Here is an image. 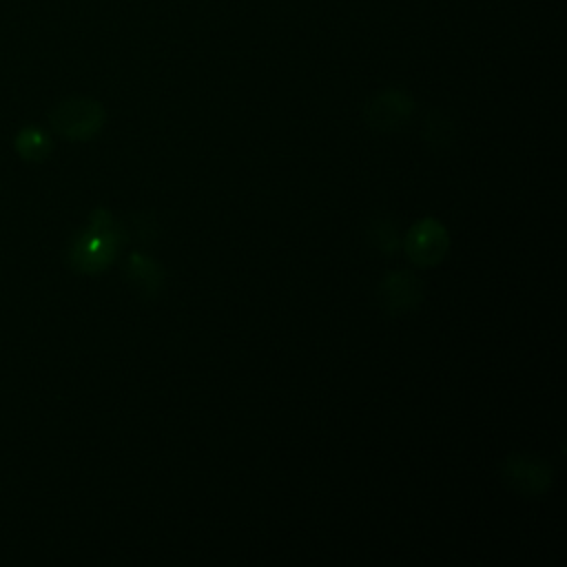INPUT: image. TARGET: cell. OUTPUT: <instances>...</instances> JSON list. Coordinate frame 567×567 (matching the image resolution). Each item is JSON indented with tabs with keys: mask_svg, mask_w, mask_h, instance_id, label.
Wrapping results in <instances>:
<instances>
[{
	"mask_svg": "<svg viewBox=\"0 0 567 567\" xmlns=\"http://www.w3.org/2000/svg\"><path fill=\"white\" fill-rule=\"evenodd\" d=\"M414 97L403 89H383L363 106V120L370 128L392 133L403 128L414 113Z\"/></svg>",
	"mask_w": 567,
	"mask_h": 567,
	"instance_id": "cell-6",
	"label": "cell"
},
{
	"mask_svg": "<svg viewBox=\"0 0 567 567\" xmlns=\"http://www.w3.org/2000/svg\"><path fill=\"white\" fill-rule=\"evenodd\" d=\"M16 151L27 162H42L51 153V140L42 128L24 126L16 135Z\"/></svg>",
	"mask_w": 567,
	"mask_h": 567,
	"instance_id": "cell-10",
	"label": "cell"
},
{
	"mask_svg": "<svg viewBox=\"0 0 567 567\" xmlns=\"http://www.w3.org/2000/svg\"><path fill=\"white\" fill-rule=\"evenodd\" d=\"M124 241L126 235L122 230V224L111 215V210L95 208L89 217L86 228L78 230L69 239L66 264L75 272L97 275L115 261Z\"/></svg>",
	"mask_w": 567,
	"mask_h": 567,
	"instance_id": "cell-1",
	"label": "cell"
},
{
	"mask_svg": "<svg viewBox=\"0 0 567 567\" xmlns=\"http://www.w3.org/2000/svg\"><path fill=\"white\" fill-rule=\"evenodd\" d=\"M365 235H368L370 246H374L381 255H396L401 248V241H403L396 221L381 213H377L368 219Z\"/></svg>",
	"mask_w": 567,
	"mask_h": 567,
	"instance_id": "cell-9",
	"label": "cell"
},
{
	"mask_svg": "<svg viewBox=\"0 0 567 567\" xmlns=\"http://www.w3.org/2000/svg\"><path fill=\"white\" fill-rule=\"evenodd\" d=\"M401 246L405 248L410 264L419 268H434L450 250V235L439 219L423 217L408 228Z\"/></svg>",
	"mask_w": 567,
	"mask_h": 567,
	"instance_id": "cell-4",
	"label": "cell"
},
{
	"mask_svg": "<svg viewBox=\"0 0 567 567\" xmlns=\"http://www.w3.org/2000/svg\"><path fill=\"white\" fill-rule=\"evenodd\" d=\"M377 306L390 315L399 317L416 310L425 299V286L419 275L412 270H392L383 275L377 286Z\"/></svg>",
	"mask_w": 567,
	"mask_h": 567,
	"instance_id": "cell-5",
	"label": "cell"
},
{
	"mask_svg": "<svg viewBox=\"0 0 567 567\" xmlns=\"http://www.w3.org/2000/svg\"><path fill=\"white\" fill-rule=\"evenodd\" d=\"M164 268L148 255L133 250L126 259L124 266V279L128 281V286L133 288V292L144 299V301H153L159 297L162 288H164Z\"/></svg>",
	"mask_w": 567,
	"mask_h": 567,
	"instance_id": "cell-7",
	"label": "cell"
},
{
	"mask_svg": "<svg viewBox=\"0 0 567 567\" xmlns=\"http://www.w3.org/2000/svg\"><path fill=\"white\" fill-rule=\"evenodd\" d=\"M421 135H423V142L427 148H432L436 153H447L456 144L458 131L450 115H445L441 111H430L427 117L423 120Z\"/></svg>",
	"mask_w": 567,
	"mask_h": 567,
	"instance_id": "cell-8",
	"label": "cell"
},
{
	"mask_svg": "<svg viewBox=\"0 0 567 567\" xmlns=\"http://www.w3.org/2000/svg\"><path fill=\"white\" fill-rule=\"evenodd\" d=\"M498 476L505 487L520 496H540L551 487V465L534 454L514 452L498 465Z\"/></svg>",
	"mask_w": 567,
	"mask_h": 567,
	"instance_id": "cell-3",
	"label": "cell"
},
{
	"mask_svg": "<svg viewBox=\"0 0 567 567\" xmlns=\"http://www.w3.org/2000/svg\"><path fill=\"white\" fill-rule=\"evenodd\" d=\"M106 111L91 97H66L53 106L49 122L53 131L71 142H86L104 126Z\"/></svg>",
	"mask_w": 567,
	"mask_h": 567,
	"instance_id": "cell-2",
	"label": "cell"
},
{
	"mask_svg": "<svg viewBox=\"0 0 567 567\" xmlns=\"http://www.w3.org/2000/svg\"><path fill=\"white\" fill-rule=\"evenodd\" d=\"M120 224L126 239H135L137 244H151L159 235V226L151 213H133Z\"/></svg>",
	"mask_w": 567,
	"mask_h": 567,
	"instance_id": "cell-11",
	"label": "cell"
}]
</instances>
